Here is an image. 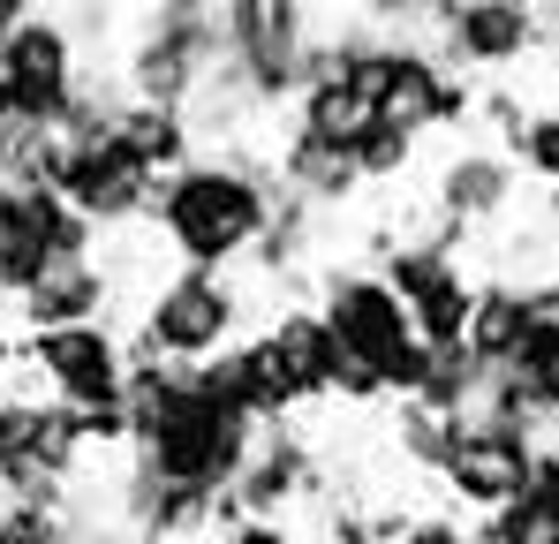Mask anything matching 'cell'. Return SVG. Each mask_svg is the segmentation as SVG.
<instances>
[{"instance_id": "obj_29", "label": "cell", "mask_w": 559, "mask_h": 544, "mask_svg": "<svg viewBox=\"0 0 559 544\" xmlns=\"http://www.w3.org/2000/svg\"><path fill=\"white\" fill-rule=\"evenodd\" d=\"M530 492H537L545 507H559V431H552V439H537V469H530Z\"/></svg>"}, {"instance_id": "obj_26", "label": "cell", "mask_w": 559, "mask_h": 544, "mask_svg": "<svg viewBox=\"0 0 559 544\" xmlns=\"http://www.w3.org/2000/svg\"><path fill=\"white\" fill-rule=\"evenodd\" d=\"M401 544H476V530H468L462 515L431 507V515H408V530H401Z\"/></svg>"}, {"instance_id": "obj_4", "label": "cell", "mask_w": 559, "mask_h": 544, "mask_svg": "<svg viewBox=\"0 0 559 544\" xmlns=\"http://www.w3.org/2000/svg\"><path fill=\"white\" fill-rule=\"evenodd\" d=\"M129 341L167 363H212L219 348L242 341V280L235 272H167L144 295V318Z\"/></svg>"}, {"instance_id": "obj_22", "label": "cell", "mask_w": 559, "mask_h": 544, "mask_svg": "<svg viewBox=\"0 0 559 544\" xmlns=\"http://www.w3.org/2000/svg\"><path fill=\"white\" fill-rule=\"evenodd\" d=\"M507 378H514V393H522V409L537 424H559V341H522Z\"/></svg>"}, {"instance_id": "obj_3", "label": "cell", "mask_w": 559, "mask_h": 544, "mask_svg": "<svg viewBox=\"0 0 559 544\" xmlns=\"http://www.w3.org/2000/svg\"><path fill=\"white\" fill-rule=\"evenodd\" d=\"M219 76L212 84L235 91L250 114L295 106L310 84V46H318V8L302 0H227L219 8Z\"/></svg>"}, {"instance_id": "obj_17", "label": "cell", "mask_w": 559, "mask_h": 544, "mask_svg": "<svg viewBox=\"0 0 559 544\" xmlns=\"http://www.w3.org/2000/svg\"><path fill=\"white\" fill-rule=\"evenodd\" d=\"M530 341V303H522V280H476V303H468V333L462 348L484 370H507Z\"/></svg>"}, {"instance_id": "obj_15", "label": "cell", "mask_w": 559, "mask_h": 544, "mask_svg": "<svg viewBox=\"0 0 559 544\" xmlns=\"http://www.w3.org/2000/svg\"><path fill=\"white\" fill-rule=\"evenodd\" d=\"M273 181L302 204V212H333V204H348L364 175L348 167V152H333V144H310V137H280L273 144Z\"/></svg>"}, {"instance_id": "obj_11", "label": "cell", "mask_w": 559, "mask_h": 544, "mask_svg": "<svg viewBox=\"0 0 559 544\" xmlns=\"http://www.w3.org/2000/svg\"><path fill=\"white\" fill-rule=\"evenodd\" d=\"M302 499H325V461L295 424H280V431L258 439L242 484H235V515L242 522H287Z\"/></svg>"}, {"instance_id": "obj_12", "label": "cell", "mask_w": 559, "mask_h": 544, "mask_svg": "<svg viewBox=\"0 0 559 544\" xmlns=\"http://www.w3.org/2000/svg\"><path fill=\"white\" fill-rule=\"evenodd\" d=\"M507 204H514V159L499 144H462L431 175V220H454L468 235L491 227V220H507Z\"/></svg>"}, {"instance_id": "obj_6", "label": "cell", "mask_w": 559, "mask_h": 544, "mask_svg": "<svg viewBox=\"0 0 559 544\" xmlns=\"http://www.w3.org/2000/svg\"><path fill=\"white\" fill-rule=\"evenodd\" d=\"M318 318H325V333L341 341L348 363H371L378 386H385V370L401 363V348L416 341L401 295L385 287L378 265H325L318 272Z\"/></svg>"}, {"instance_id": "obj_7", "label": "cell", "mask_w": 559, "mask_h": 544, "mask_svg": "<svg viewBox=\"0 0 559 544\" xmlns=\"http://www.w3.org/2000/svg\"><path fill=\"white\" fill-rule=\"evenodd\" d=\"M76 76H84V54L61 23V8H23V23L0 38V84L23 106L31 129H61L69 98H76Z\"/></svg>"}, {"instance_id": "obj_14", "label": "cell", "mask_w": 559, "mask_h": 544, "mask_svg": "<svg viewBox=\"0 0 559 544\" xmlns=\"http://www.w3.org/2000/svg\"><path fill=\"white\" fill-rule=\"evenodd\" d=\"M265 341L280 348L287 363V378H295V393H302V409H318V401H333V370H341V341L325 333V318H318V303H280L273 318L258 326Z\"/></svg>"}, {"instance_id": "obj_23", "label": "cell", "mask_w": 559, "mask_h": 544, "mask_svg": "<svg viewBox=\"0 0 559 544\" xmlns=\"http://www.w3.org/2000/svg\"><path fill=\"white\" fill-rule=\"evenodd\" d=\"M468 530H476V544H559V507H545L537 492H522L514 507H499V515H484Z\"/></svg>"}, {"instance_id": "obj_2", "label": "cell", "mask_w": 559, "mask_h": 544, "mask_svg": "<svg viewBox=\"0 0 559 544\" xmlns=\"http://www.w3.org/2000/svg\"><path fill=\"white\" fill-rule=\"evenodd\" d=\"M219 8L204 0H167V8H129V31L114 46V76L136 106H167V114H189L197 91L219 76Z\"/></svg>"}, {"instance_id": "obj_16", "label": "cell", "mask_w": 559, "mask_h": 544, "mask_svg": "<svg viewBox=\"0 0 559 544\" xmlns=\"http://www.w3.org/2000/svg\"><path fill=\"white\" fill-rule=\"evenodd\" d=\"M106 137L144 167L152 181H167V175H182L189 159H197V129H189V114H167V106H121L114 121H106Z\"/></svg>"}, {"instance_id": "obj_18", "label": "cell", "mask_w": 559, "mask_h": 544, "mask_svg": "<svg viewBox=\"0 0 559 544\" xmlns=\"http://www.w3.org/2000/svg\"><path fill=\"white\" fill-rule=\"evenodd\" d=\"M364 121H371V106L348 98L333 76L302 84V98L287 106V137H310V144H333V152H348V144L364 137Z\"/></svg>"}, {"instance_id": "obj_25", "label": "cell", "mask_w": 559, "mask_h": 544, "mask_svg": "<svg viewBox=\"0 0 559 544\" xmlns=\"http://www.w3.org/2000/svg\"><path fill=\"white\" fill-rule=\"evenodd\" d=\"M0 544H76V530H69V515H53V507H15V499H0Z\"/></svg>"}, {"instance_id": "obj_5", "label": "cell", "mask_w": 559, "mask_h": 544, "mask_svg": "<svg viewBox=\"0 0 559 544\" xmlns=\"http://www.w3.org/2000/svg\"><path fill=\"white\" fill-rule=\"evenodd\" d=\"M424 31H431L439 69H454L468 84L530 69L545 54V15L522 0H447V8H424Z\"/></svg>"}, {"instance_id": "obj_27", "label": "cell", "mask_w": 559, "mask_h": 544, "mask_svg": "<svg viewBox=\"0 0 559 544\" xmlns=\"http://www.w3.org/2000/svg\"><path fill=\"white\" fill-rule=\"evenodd\" d=\"M522 303H530V341H559V272L522 280Z\"/></svg>"}, {"instance_id": "obj_19", "label": "cell", "mask_w": 559, "mask_h": 544, "mask_svg": "<svg viewBox=\"0 0 559 544\" xmlns=\"http://www.w3.org/2000/svg\"><path fill=\"white\" fill-rule=\"evenodd\" d=\"M416 144H424V137H408L401 121L371 114V121H364V137L348 144V167L364 175V189H385V181H401L408 167H416Z\"/></svg>"}, {"instance_id": "obj_21", "label": "cell", "mask_w": 559, "mask_h": 544, "mask_svg": "<svg viewBox=\"0 0 559 544\" xmlns=\"http://www.w3.org/2000/svg\"><path fill=\"white\" fill-rule=\"evenodd\" d=\"M454 431H462V416H439V409H424V401H408V409H401V424H393V439H401V461H408L416 476H439V469H447V453H454Z\"/></svg>"}, {"instance_id": "obj_9", "label": "cell", "mask_w": 559, "mask_h": 544, "mask_svg": "<svg viewBox=\"0 0 559 544\" xmlns=\"http://www.w3.org/2000/svg\"><path fill=\"white\" fill-rule=\"evenodd\" d=\"M23 356L38 370L46 401L84 409V401H114L129 378V341L114 326H69V333H23Z\"/></svg>"}, {"instance_id": "obj_24", "label": "cell", "mask_w": 559, "mask_h": 544, "mask_svg": "<svg viewBox=\"0 0 559 544\" xmlns=\"http://www.w3.org/2000/svg\"><path fill=\"white\" fill-rule=\"evenodd\" d=\"M507 159H514V167H530L537 181H552V189H559V106H537V114L522 121V137L507 144Z\"/></svg>"}, {"instance_id": "obj_30", "label": "cell", "mask_w": 559, "mask_h": 544, "mask_svg": "<svg viewBox=\"0 0 559 544\" xmlns=\"http://www.w3.org/2000/svg\"><path fill=\"white\" fill-rule=\"evenodd\" d=\"M0 175H8V152H0Z\"/></svg>"}, {"instance_id": "obj_28", "label": "cell", "mask_w": 559, "mask_h": 544, "mask_svg": "<svg viewBox=\"0 0 559 544\" xmlns=\"http://www.w3.org/2000/svg\"><path fill=\"white\" fill-rule=\"evenodd\" d=\"M204 544H295L287 522H227V530H212Z\"/></svg>"}, {"instance_id": "obj_10", "label": "cell", "mask_w": 559, "mask_h": 544, "mask_svg": "<svg viewBox=\"0 0 559 544\" xmlns=\"http://www.w3.org/2000/svg\"><path fill=\"white\" fill-rule=\"evenodd\" d=\"M152 197H159V181L144 175L114 137H84V144H69L61 204H69L76 220H92L98 235H106V227H136V220H152Z\"/></svg>"}, {"instance_id": "obj_13", "label": "cell", "mask_w": 559, "mask_h": 544, "mask_svg": "<svg viewBox=\"0 0 559 544\" xmlns=\"http://www.w3.org/2000/svg\"><path fill=\"white\" fill-rule=\"evenodd\" d=\"M114 280L121 272L98 265V258H76V265H53L23 303H15V318H23V333H69V326H106V303H114Z\"/></svg>"}, {"instance_id": "obj_1", "label": "cell", "mask_w": 559, "mask_h": 544, "mask_svg": "<svg viewBox=\"0 0 559 544\" xmlns=\"http://www.w3.org/2000/svg\"><path fill=\"white\" fill-rule=\"evenodd\" d=\"M287 189L273 181V152H197L182 175L159 181L152 235L175 250L182 272H235L265 243Z\"/></svg>"}, {"instance_id": "obj_20", "label": "cell", "mask_w": 559, "mask_h": 544, "mask_svg": "<svg viewBox=\"0 0 559 544\" xmlns=\"http://www.w3.org/2000/svg\"><path fill=\"white\" fill-rule=\"evenodd\" d=\"M484 363L468 356V348H431V378H424V409H439V416H476V401H484Z\"/></svg>"}, {"instance_id": "obj_8", "label": "cell", "mask_w": 559, "mask_h": 544, "mask_svg": "<svg viewBox=\"0 0 559 544\" xmlns=\"http://www.w3.org/2000/svg\"><path fill=\"white\" fill-rule=\"evenodd\" d=\"M530 469H537V439H522L507 424H484V416H462L454 453H447V469L431 484L484 522V515H499V507H514L530 492Z\"/></svg>"}]
</instances>
